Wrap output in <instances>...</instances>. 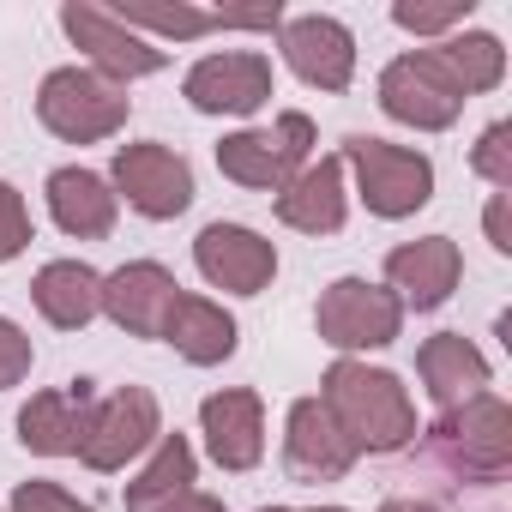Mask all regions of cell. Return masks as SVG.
I'll return each mask as SVG.
<instances>
[{
  "mask_svg": "<svg viewBox=\"0 0 512 512\" xmlns=\"http://www.w3.org/2000/svg\"><path fill=\"white\" fill-rule=\"evenodd\" d=\"M320 404L356 440V452H398L416 434V404L398 386V374H386V368L332 362L326 368V386H320Z\"/></svg>",
  "mask_w": 512,
  "mask_h": 512,
  "instance_id": "1",
  "label": "cell"
},
{
  "mask_svg": "<svg viewBox=\"0 0 512 512\" xmlns=\"http://www.w3.org/2000/svg\"><path fill=\"white\" fill-rule=\"evenodd\" d=\"M127 85L103 79L97 67H55L37 91V121L67 145H97L127 121Z\"/></svg>",
  "mask_w": 512,
  "mask_h": 512,
  "instance_id": "2",
  "label": "cell"
},
{
  "mask_svg": "<svg viewBox=\"0 0 512 512\" xmlns=\"http://www.w3.org/2000/svg\"><path fill=\"white\" fill-rule=\"evenodd\" d=\"M428 446H434V458H440L446 470L476 476V482H494V476H506V464H512V410H506L494 392H476V398L452 404V410L434 422Z\"/></svg>",
  "mask_w": 512,
  "mask_h": 512,
  "instance_id": "3",
  "label": "cell"
},
{
  "mask_svg": "<svg viewBox=\"0 0 512 512\" xmlns=\"http://www.w3.org/2000/svg\"><path fill=\"white\" fill-rule=\"evenodd\" d=\"M344 163L356 169V187H362L374 217H410L434 193V163L422 151H404V145L356 133V139H344Z\"/></svg>",
  "mask_w": 512,
  "mask_h": 512,
  "instance_id": "4",
  "label": "cell"
},
{
  "mask_svg": "<svg viewBox=\"0 0 512 512\" xmlns=\"http://www.w3.org/2000/svg\"><path fill=\"white\" fill-rule=\"evenodd\" d=\"M314 151V121L308 115H278V127H247L217 145V169L241 187H290L308 169Z\"/></svg>",
  "mask_w": 512,
  "mask_h": 512,
  "instance_id": "5",
  "label": "cell"
},
{
  "mask_svg": "<svg viewBox=\"0 0 512 512\" xmlns=\"http://www.w3.org/2000/svg\"><path fill=\"white\" fill-rule=\"evenodd\" d=\"M380 109L404 127H422V133H440L458 121L464 109V91L458 79L446 73V61L434 49H416V55H398L386 73H380Z\"/></svg>",
  "mask_w": 512,
  "mask_h": 512,
  "instance_id": "6",
  "label": "cell"
},
{
  "mask_svg": "<svg viewBox=\"0 0 512 512\" xmlns=\"http://www.w3.org/2000/svg\"><path fill=\"white\" fill-rule=\"evenodd\" d=\"M314 326H320V338H326L332 350H380V344L398 338L404 302H398L392 290L368 284V278H338V284L320 296Z\"/></svg>",
  "mask_w": 512,
  "mask_h": 512,
  "instance_id": "7",
  "label": "cell"
},
{
  "mask_svg": "<svg viewBox=\"0 0 512 512\" xmlns=\"http://www.w3.org/2000/svg\"><path fill=\"white\" fill-rule=\"evenodd\" d=\"M151 440H157V398H151L145 386H121V392H109L103 404H91L79 458H85L91 470H121V464L139 458Z\"/></svg>",
  "mask_w": 512,
  "mask_h": 512,
  "instance_id": "8",
  "label": "cell"
},
{
  "mask_svg": "<svg viewBox=\"0 0 512 512\" xmlns=\"http://www.w3.org/2000/svg\"><path fill=\"white\" fill-rule=\"evenodd\" d=\"M115 187L145 217H181L193 205V169L169 145H121L115 151ZM115 193V199H121Z\"/></svg>",
  "mask_w": 512,
  "mask_h": 512,
  "instance_id": "9",
  "label": "cell"
},
{
  "mask_svg": "<svg viewBox=\"0 0 512 512\" xmlns=\"http://www.w3.org/2000/svg\"><path fill=\"white\" fill-rule=\"evenodd\" d=\"M61 25H67V37L97 61V73H103V79H115V85L145 79V73H157V67H163V49L139 43V37H133L109 7H91V0H67V7H61Z\"/></svg>",
  "mask_w": 512,
  "mask_h": 512,
  "instance_id": "10",
  "label": "cell"
},
{
  "mask_svg": "<svg viewBox=\"0 0 512 512\" xmlns=\"http://www.w3.org/2000/svg\"><path fill=\"white\" fill-rule=\"evenodd\" d=\"M278 49L290 61L296 79L320 85V91H344L350 73H356V37L326 19V13H302V19H284L278 25Z\"/></svg>",
  "mask_w": 512,
  "mask_h": 512,
  "instance_id": "11",
  "label": "cell"
},
{
  "mask_svg": "<svg viewBox=\"0 0 512 512\" xmlns=\"http://www.w3.org/2000/svg\"><path fill=\"white\" fill-rule=\"evenodd\" d=\"M266 97H272V61L253 55V49L205 55L187 73V103L205 109V115H253Z\"/></svg>",
  "mask_w": 512,
  "mask_h": 512,
  "instance_id": "12",
  "label": "cell"
},
{
  "mask_svg": "<svg viewBox=\"0 0 512 512\" xmlns=\"http://www.w3.org/2000/svg\"><path fill=\"white\" fill-rule=\"evenodd\" d=\"M193 260L199 272L217 284V290H235V296H260L278 272V247L260 241L241 223H211L199 241H193Z\"/></svg>",
  "mask_w": 512,
  "mask_h": 512,
  "instance_id": "13",
  "label": "cell"
},
{
  "mask_svg": "<svg viewBox=\"0 0 512 512\" xmlns=\"http://www.w3.org/2000/svg\"><path fill=\"white\" fill-rule=\"evenodd\" d=\"M356 464V440L332 422V410L320 398H302L290 410V434H284V470L296 482H338Z\"/></svg>",
  "mask_w": 512,
  "mask_h": 512,
  "instance_id": "14",
  "label": "cell"
},
{
  "mask_svg": "<svg viewBox=\"0 0 512 512\" xmlns=\"http://www.w3.org/2000/svg\"><path fill=\"white\" fill-rule=\"evenodd\" d=\"M199 428H205V446L223 470H253L266 452V410H260V392H211L199 404Z\"/></svg>",
  "mask_w": 512,
  "mask_h": 512,
  "instance_id": "15",
  "label": "cell"
},
{
  "mask_svg": "<svg viewBox=\"0 0 512 512\" xmlns=\"http://www.w3.org/2000/svg\"><path fill=\"white\" fill-rule=\"evenodd\" d=\"M175 296H181V284H175L157 260H133V266H121L115 278H103V314H109L121 332H133V338H157Z\"/></svg>",
  "mask_w": 512,
  "mask_h": 512,
  "instance_id": "16",
  "label": "cell"
},
{
  "mask_svg": "<svg viewBox=\"0 0 512 512\" xmlns=\"http://www.w3.org/2000/svg\"><path fill=\"white\" fill-rule=\"evenodd\" d=\"M458 272H464L458 241H446V235H422V241H404L386 253V278H392V290H404L410 308H440L458 290Z\"/></svg>",
  "mask_w": 512,
  "mask_h": 512,
  "instance_id": "17",
  "label": "cell"
},
{
  "mask_svg": "<svg viewBox=\"0 0 512 512\" xmlns=\"http://www.w3.org/2000/svg\"><path fill=\"white\" fill-rule=\"evenodd\" d=\"M91 380H73V386H55V392H37L25 410H19V440L43 458H67L79 452L85 440V422H91Z\"/></svg>",
  "mask_w": 512,
  "mask_h": 512,
  "instance_id": "18",
  "label": "cell"
},
{
  "mask_svg": "<svg viewBox=\"0 0 512 512\" xmlns=\"http://www.w3.org/2000/svg\"><path fill=\"white\" fill-rule=\"evenodd\" d=\"M278 217L302 235H338L344 229V157H320L290 187H278Z\"/></svg>",
  "mask_w": 512,
  "mask_h": 512,
  "instance_id": "19",
  "label": "cell"
},
{
  "mask_svg": "<svg viewBox=\"0 0 512 512\" xmlns=\"http://www.w3.org/2000/svg\"><path fill=\"white\" fill-rule=\"evenodd\" d=\"M416 374H422L428 398L440 410H452V404H464V398H476L488 386V356L464 332H440V338H428L416 350Z\"/></svg>",
  "mask_w": 512,
  "mask_h": 512,
  "instance_id": "20",
  "label": "cell"
},
{
  "mask_svg": "<svg viewBox=\"0 0 512 512\" xmlns=\"http://www.w3.org/2000/svg\"><path fill=\"white\" fill-rule=\"evenodd\" d=\"M157 338L175 344L193 368H211V362H229L235 356V320L217 302H205V296H175Z\"/></svg>",
  "mask_w": 512,
  "mask_h": 512,
  "instance_id": "21",
  "label": "cell"
},
{
  "mask_svg": "<svg viewBox=\"0 0 512 512\" xmlns=\"http://www.w3.org/2000/svg\"><path fill=\"white\" fill-rule=\"evenodd\" d=\"M31 296H37L43 320L61 326V332H79L85 320L103 314V278H97L85 260H49V266L37 272Z\"/></svg>",
  "mask_w": 512,
  "mask_h": 512,
  "instance_id": "22",
  "label": "cell"
},
{
  "mask_svg": "<svg viewBox=\"0 0 512 512\" xmlns=\"http://www.w3.org/2000/svg\"><path fill=\"white\" fill-rule=\"evenodd\" d=\"M49 211H55V223H61L67 235H79V241H97V235L115 229V193H109V181L91 175V169H55V175H49Z\"/></svg>",
  "mask_w": 512,
  "mask_h": 512,
  "instance_id": "23",
  "label": "cell"
},
{
  "mask_svg": "<svg viewBox=\"0 0 512 512\" xmlns=\"http://www.w3.org/2000/svg\"><path fill=\"white\" fill-rule=\"evenodd\" d=\"M193 482V446L181 434H157V458L139 470V482H127V512H163L169 500H181Z\"/></svg>",
  "mask_w": 512,
  "mask_h": 512,
  "instance_id": "24",
  "label": "cell"
},
{
  "mask_svg": "<svg viewBox=\"0 0 512 512\" xmlns=\"http://www.w3.org/2000/svg\"><path fill=\"white\" fill-rule=\"evenodd\" d=\"M434 55L446 61V73L458 79V91H464V97H470V91H494V85H500V73H506V49H500L494 37H482V31L446 37Z\"/></svg>",
  "mask_w": 512,
  "mask_h": 512,
  "instance_id": "25",
  "label": "cell"
},
{
  "mask_svg": "<svg viewBox=\"0 0 512 512\" xmlns=\"http://www.w3.org/2000/svg\"><path fill=\"white\" fill-rule=\"evenodd\" d=\"M127 31H157V37H199L217 25V13H193V7H109Z\"/></svg>",
  "mask_w": 512,
  "mask_h": 512,
  "instance_id": "26",
  "label": "cell"
},
{
  "mask_svg": "<svg viewBox=\"0 0 512 512\" xmlns=\"http://www.w3.org/2000/svg\"><path fill=\"white\" fill-rule=\"evenodd\" d=\"M470 169H476L482 181H494V187H512V127H506V121H494V127L482 133V145L470 151Z\"/></svg>",
  "mask_w": 512,
  "mask_h": 512,
  "instance_id": "27",
  "label": "cell"
},
{
  "mask_svg": "<svg viewBox=\"0 0 512 512\" xmlns=\"http://www.w3.org/2000/svg\"><path fill=\"white\" fill-rule=\"evenodd\" d=\"M25 241H31V211L7 181H0V266H7L13 253H25Z\"/></svg>",
  "mask_w": 512,
  "mask_h": 512,
  "instance_id": "28",
  "label": "cell"
},
{
  "mask_svg": "<svg viewBox=\"0 0 512 512\" xmlns=\"http://www.w3.org/2000/svg\"><path fill=\"white\" fill-rule=\"evenodd\" d=\"M13 512H91L79 494H67L61 482H19L13 488Z\"/></svg>",
  "mask_w": 512,
  "mask_h": 512,
  "instance_id": "29",
  "label": "cell"
},
{
  "mask_svg": "<svg viewBox=\"0 0 512 512\" xmlns=\"http://www.w3.org/2000/svg\"><path fill=\"white\" fill-rule=\"evenodd\" d=\"M392 19H398L404 31H446V25L470 19V0H446V7H416V0H398Z\"/></svg>",
  "mask_w": 512,
  "mask_h": 512,
  "instance_id": "30",
  "label": "cell"
},
{
  "mask_svg": "<svg viewBox=\"0 0 512 512\" xmlns=\"http://www.w3.org/2000/svg\"><path fill=\"white\" fill-rule=\"evenodd\" d=\"M25 374H31V338L13 320H0V392L19 386Z\"/></svg>",
  "mask_w": 512,
  "mask_h": 512,
  "instance_id": "31",
  "label": "cell"
},
{
  "mask_svg": "<svg viewBox=\"0 0 512 512\" xmlns=\"http://www.w3.org/2000/svg\"><path fill=\"white\" fill-rule=\"evenodd\" d=\"M223 31H278L284 25V7L272 0V7H235V13H217Z\"/></svg>",
  "mask_w": 512,
  "mask_h": 512,
  "instance_id": "32",
  "label": "cell"
},
{
  "mask_svg": "<svg viewBox=\"0 0 512 512\" xmlns=\"http://www.w3.org/2000/svg\"><path fill=\"white\" fill-rule=\"evenodd\" d=\"M163 512H223V500H211V494H193V488H187V494H181V500H169Z\"/></svg>",
  "mask_w": 512,
  "mask_h": 512,
  "instance_id": "33",
  "label": "cell"
},
{
  "mask_svg": "<svg viewBox=\"0 0 512 512\" xmlns=\"http://www.w3.org/2000/svg\"><path fill=\"white\" fill-rule=\"evenodd\" d=\"M500 199H506V193H500ZM500 199L488 205V235H494V247L506 253V247H512V235H506V205H500Z\"/></svg>",
  "mask_w": 512,
  "mask_h": 512,
  "instance_id": "34",
  "label": "cell"
},
{
  "mask_svg": "<svg viewBox=\"0 0 512 512\" xmlns=\"http://www.w3.org/2000/svg\"><path fill=\"white\" fill-rule=\"evenodd\" d=\"M380 512H434V506H428V500H386Z\"/></svg>",
  "mask_w": 512,
  "mask_h": 512,
  "instance_id": "35",
  "label": "cell"
},
{
  "mask_svg": "<svg viewBox=\"0 0 512 512\" xmlns=\"http://www.w3.org/2000/svg\"><path fill=\"white\" fill-rule=\"evenodd\" d=\"M260 512H290V506H260Z\"/></svg>",
  "mask_w": 512,
  "mask_h": 512,
  "instance_id": "36",
  "label": "cell"
},
{
  "mask_svg": "<svg viewBox=\"0 0 512 512\" xmlns=\"http://www.w3.org/2000/svg\"><path fill=\"white\" fill-rule=\"evenodd\" d=\"M320 512H344V506H320Z\"/></svg>",
  "mask_w": 512,
  "mask_h": 512,
  "instance_id": "37",
  "label": "cell"
}]
</instances>
